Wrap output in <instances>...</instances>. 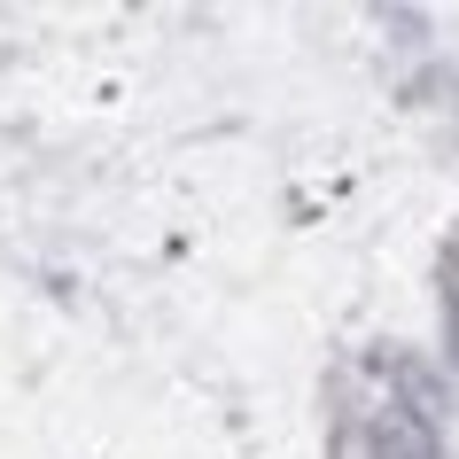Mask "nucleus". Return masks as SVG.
Masks as SVG:
<instances>
[{
  "mask_svg": "<svg viewBox=\"0 0 459 459\" xmlns=\"http://www.w3.org/2000/svg\"><path fill=\"white\" fill-rule=\"evenodd\" d=\"M327 459H452L429 374L405 351H359L327 382Z\"/></svg>",
  "mask_w": 459,
  "mask_h": 459,
  "instance_id": "obj_1",
  "label": "nucleus"
},
{
  "mask_svg": "<svg viewBox=\"0 0 459 459\" xmlns=\"http://www.w3.org/2000/svg\"><path fill=\"white\" fill-rule=\"evenodd\" d=\"M444 335H452V359H459V234L444 242Z\"/></svg>",
  "mask_w": 459,
  "mask_h": 459,
  "instance_id": "obj_2",
  "label": "nucleus"
}]
</instances>
